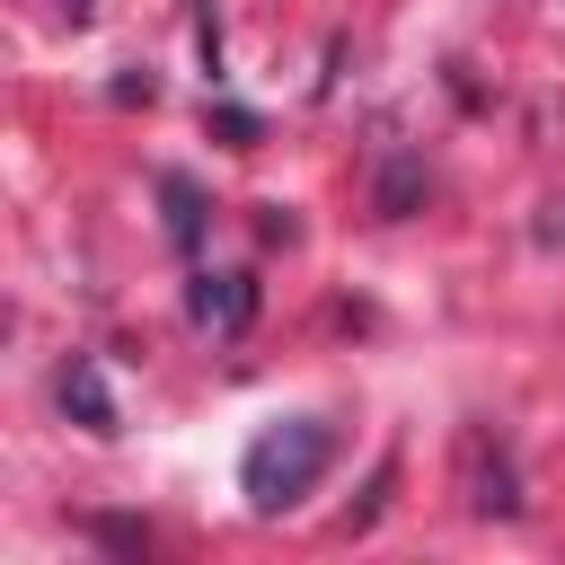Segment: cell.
I'll use <instances>...</instances> for the list:
<instances>
[{
	"label": "cell",
	"mask_w": 565,
	"mask_h": 565,
	"mask_svg": "<svg viewBox=\"0 0 565 565\" xmlns=\"http://www.w3.org/2000/svg\"><path fill=\"white\" fill-rule=\"evenodd\" d=\"M185 309H194V327H212V335H247V318H256V282H247V274H194Z\"/></svg>",
	"instance_id": "7a4b0ae2"
},
{
	"label": "cell",
	"mask_w": 565,
	"mask_h": 565,
	"mask_svg": "<svg viewBox=\"0 0 565 565\" xmlns=\"http://www.w3.org/2000/svg\"><path fill=\"white\" fill-rule=\"evenodd\" d=\"M62 406H71L88 433H115V406H106V380H97V362H71V371H62Z\"/></svg>",
	"instance_id": "3957f363"
},
{
	"label": "cell",
	"mask_w": 565,
	"mask_h": 565,
	"mask_svg": "<svg viewBox=\"0 0 565 565\" xmlns=\"http://www.w3.org/2000/svg\"><path fill=\"white\" fill-rule=\"evenodd\" d=\"M327 459H335V433H327L318 415H291V424H274V433H256V441H247L238 486H247V503H256V512H291V503L327 477Z\"/></svg>",
	"instance_id": "6da1fadb"
},
{
	"label": "cell",
	"mask_w": 565,
	"mask_h": 565,
	"mask_svg": "<svg viewBox=\"0 0 565 565\" xmlns=\"http://www.w3.org/2000/svg\"><path fill=\"white\" fill-rule=\"evenodd\" d=\"M159 203H168V238H177V247H194V238H203V185L168 168V177H159Z\"/></svg>",
	"instance_id": "277c9868"
}]
</instances>
